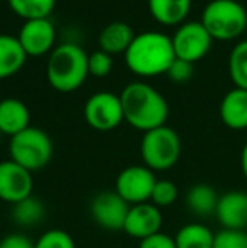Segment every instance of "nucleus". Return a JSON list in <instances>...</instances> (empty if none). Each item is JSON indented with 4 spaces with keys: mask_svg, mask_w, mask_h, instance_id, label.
Wrapping results in <instances>:
<instances>
[{
    "mask_svg": "<svg viewBox=\"0 0 247 248\" xmlns=\"http://www.w3.org/2000/svg\"><path fill=\"white\" fill-rule=\"evenodd\" d=\"M124 122L141 132L166 125L169 107L165 96L144 81H132L120 93Z\"/></svg>",
    "mask_w": 247,
    "mask_h": 248,
    "instance_id": "obj_1",
    "label": "nucleus"
},
{
    "mask_svg": "<svg viewBox=\"0 0 247 248\" xmlns=\"http://www.w3.org/2000/svg\"><path fill=\"white\" fill-rule=\"evenodd\" d=\"M125 64L134 75L142 78L166 75L176 59L173 41L158 31L135 34L134 41L124 54Z\"/></svg>",
    "mask_w": 247,
    "mask_h": 248,
    "instance_id": "obj_2",
    "label": "nucleus"
},
{
    "mask_svg": "<svg viewBox=\"0 0 247 248\" xmlns=\"http://www.w3.org/2000/svg\"><path fill=\"white\" fill-rule=\"evenodd\" d=\"M88 75V54L78 44L65 43L51 51L46 64V78L56 92H75L83 86Z\"/></svg>",
    "mask_w": 247,
    "mask_h": 248,
    "instance_id": "obj_3",
    "label": "nucleus"
},
{
    "mask_svg": "<svg viewBox=\"0 0 247 248\" xmlns=\"http://www.w3.org/2000/svg\"><path fill=\"white\" fill-rule=\"evenodd\" d=\"M200 22L214 41H232L247 29V10L237 0H212Z\"/></svg>",
    "mask_w": 247,
    "mask_h": 248,
    "instance_id": "obj_4",
    "label": "nucleus"
},
{
    "mask_svg": "<svg viewBox=\"0 0 247 248\" xmlns=\"http://www.w3.org/2000/svg\"><path fill=\"white\" fill-rule=\"evenodd\" d=\"M9 159L22 166L24 169L36 172L49 164L53 159V140L37 127H29L20 134L10 137Z\"/></svg>",
    "mask_w": 247,
    "mask_h": 248,
    "instance_id": "obj_5",
    "label": "nucleus"
},
{
    "mask_svg": "<svg viewBox=\"0 0 247 248\" xmlns=\"http://www.w3.org/2000/svg\"><path fill=\"white\" fill-rule=\"evenodd\" d=\"M181 155V139L175 128L163 125L144 132L141 140V159L151 170H168Z\"/></svg>",
    "mask_w": 247,
    "mask_h": 248,
    "instance_id": "obj_6",
    "label": "nucleus"
},
{
    "mask_svg": "<svg viewBox=\"0 0 247 248\" xmlns=\"http://www.w3.org/2000/svg\"><path fill=\"white\" fill-rule=\"evenodd\" d=\"M85 122L99 132H110L124 122V110L120 96L110 92H99L92 95L83 108Z\"/></svg>",
    "mask_w": 247,
    "mask_h": 248,
    "instance_id": "obj_7",
    "label": "nucleus"
},
{
    "mask_svg": "<svg viewBox=\"0 0 247 248\" xmlns=\"http://www.w3.org/2000/svg\"><path fill=\"white\" fill-rule=\"evenodd\" d=\"M154 170L142 166H129L119 172L115 179V191L131 206L151 201V194L156 184Z\"/></svg>",
    "mask_w": 247,
    "mask_h": 248,
    "instance_id": "obj_8",
    "label": "nucleus"
},
{
    "mask_svg": "<svg viewBox=\"0 0 247 248\" xmlns=\"http://www.w3.org/2000/svg\"><path fill=\"white\" fill-rule=\"evenodd\" d=\"M171 41L176 58L191 62V64L205 58L210 51L212 43H214V39L203 27V24L197 22V20L183 22L176 29Z\"/></svg>",
    "mask_w": 247,
    "mask_h": 248,
    "instance_id": "obj_9",
    "label": "nucleus"
},
{
    "mask_svg": "<svg viewBox=\"0 0 247 248\" xmlns=\"http://www.w3.org/2000/svg\"><path fill=\"white\" fill-rule=\"evenodd\" d=\"M131 204L124 201L115 191H102L90 202V213L93 221L109 232L124 230L125 218Z\"/></svg>",
    "mask_w": 247,
    "mask_h": 248,
    "instance_id": "obj_10",
    "label": "nucleus"
},
{
    "mask_svg": "<svg viewBox=\"0 0 247 248\" xmlns=\"http://www.w3.org/2000/svg\"><path fill=\"white\" fill-rule=\"evenodd\" d=\"M33 189L34 179L31 170L10 159L0 162V199L3 202L16 204L33 196Z\"/></svg>",
    "mask_w": 247,
    "mask_h": 248,
    "instance_id": "obj_11",
    "label": "nucleus"
},
{
    "mask_svg": "<svg viewBox=\"0 0 247 248\" xmlns=\"http://www.w3.org/2000/svg\"><path fill=\"white\" fill-rule=\"evenodd\" d=\"M20 46L27 58H39V56L51 54L53 46L56 43V29L49 19L26 20L19 31Z\"/></svg>",
    "mask_w": 247,
    "mask_h": 248,
    "instance_id": "obj_12",
    "label": "nucleus"
},
{
    "mask_svg": "<svg viewBox=\"0 0 247 248\" xmlns=\"http://www.w3.org/2000/svg\"><path fill=\"white\" fill-rule=\"evenodd\" d=\"M163 228V211L161 208L154 206L151 201L131 206L125 218L122 232L127 233L131 238L144 240L151 235L159 233Z\"/></svg>",
    "mask_w": 247,
    "mask_h": 248,
    "instance_id": "obj_13",
    "label": "nucleus"
},
{
    "mask_svg": "<svg viewBox=\"0 0 247 248\" xmlns=\"http://www.w3.org/2000/svg\"><path fill=\"white\" fill-rule=\"evenodd\" d=\"M218 223L225 230H247V193L227 191L218 198L215 209Z\"/></svg>",
    "mask_w": 247,
    "mask_h": 248,
    "instance_id": "obj_14",
    "label": "nucleus"
},
{
    "mask_svg": "<svg viewBox=\"0 0 247 248\" xmlns=\"http://www.w3.org/2000/svg\"><path fill=\"white\" fill-rule=\"evenodd\" d=\"M31 127V111L22 100L5 98L0 101V132L2 135L20 134Z\"/></svg>",
    "mask_w": 247,
    "mask_h": 248,
    "instance_id": "obj_15",
    "label": "nucleus"
},
{
    "mask_svg": "<svg viewBox=\"0 0 247 248\" xmlns=\"http://www.w3.org/2000/svg\"><path fill=\"white\" fill-rule=\"evenodd\" d=\"M220 118L232 130L247 128V90L234 88L220 101Z\"/></svg>",
    "mask_w": 247,
    "mask_h": 248,
    "instance_id": "obj_16",
    "label": "nucleus"
},
{
    "mask_svg": "<svg viewBox=\"0 0 247 248\" xmlns=\"http://www.w3.org/2000/svg\"><path fill=\"white\" fill-rule=\"evenodd\" d=\"M134 31L127 22H120V20L110 22L109 26L103 27L99 36L100 51L107 52L110 56L125 54L129 46L132 44V41H134Z\"/></svg>",
    "mask_w": 247,
    "mask_h": 248,
    "instance_id": "obj_17",
    "label": "nucleus"
},
{
    "mask_svg": "<svg viewBox=\"0 0 247 248\" xmlns=\"http://www.w3.org/2000/svg\"><path fill=\"white\" fill-rule=\"evenodd\" d=\"M27 54L19 39L9 34H0V79H5L19 73L26 64Z\"/></svg>",
    "mask_w": 247,
    "mask_h": 248,
    "instance_id": "obj_18",
    "label": "nucleus"
},
{
    "mask_svg": "<svg viewBox=\"0 0 247 248\" xmlns=\"http://www.w3.org/2000/svg\"><path fill=\"white\" fill-rule=\"evenodd\" d=\"M149 12L163 26H181L190 14L191 0H148Z\"/></svg>",
    "mask_w": 247,
    "mask_h": 248,
    "instance_id": "obj_19",
    "label": "nucleus"
},
{
    "mask_svg": "<svg viewBox=\"0 0 247 248\" xmlns=\"http://www.w3.org/2000/svg\"><path fill=\"white\" fill-rule=\"evenodd\" d=\"M218 194L208 184H195L186 193V208L197 216L215 215L218 204Z\"/></svg>",
    "mask_w": 247,
    "mask_h": 248,
    "instance_id": "obj_20",
    "label": "nucleus"
},
{
    "mask_svg": "<svg viewBox=\"0 0 247 248\" xmlns=\"http://www.w3.org/2000/svg\"><path fill=\"white\" fill-rule=\"evenodd\" d=\"M215 233L203 223H188L175 235L176 248H214Z\"/></svg>",
    "mask_w": 247,
    "mask_h": 248,
    "instance_id": "obj_21",
    "label": "nucleus"
},
{
    "mask_svg": "<svg viewBox=\"0 0 247 248\" xmlns=\"http://www.w3.org/2000/svg\"><path fill=\"white\" fill-rule=\"evenodd\" d=\"M44 216H46V208H44L43 201L34 196H29L12 204V218L19 226H26V228L36 226L43 221Z\"/></svg>",
    "mask_w": 247,
    "mask_h": 248,
    "instance_id": "obj_22",
    "label": "nucleus"
},
{
    "mask_svg": "<svg viewBox=\"0 0 247 248\" xmlns=\"http://www.w3.org/2000/svg\"><path fill=\"white\" fill-rule=\"evenodd\" d=\"M56 0H9V7L16 16L26 20L49 19Z\"/></svg>",
    "mask_w": 247,
    "mask_h": 248,
    "instance_id": "obj_23",
    "label": "nucleus"
},
{
    "mask_svg": "<svg viewBox=\"0 0 247 248\" xmlns=\"http://www.w3.org/2000/svg\"><path fill=\"white\" fill-rule=\"evenodd\" d=\"M229 75L235 88L247 90V39L235 44L229 56Z\"/></svg>",
    "mask_w": 247,
    "mask_h": 248,
    "instance_id": "obj_24",
    "label": "nucleus"
},
{
    "mask_svg": "<svg viewBox=\"0 0 247 248\" xmlns=\"http://www.w3.org/2000/svg\"><path fill=\"white\" fill-rule=\"evenodd\" d=\"M178 186L169 179H158L151 194V202L158 208H168L178 199Z\"/></svg>",
    "mask_w": 247,
    "mask_h": 248,
    "instance_id": "obj_25",
    "label": "nucleus"
},
{
    "mask_svg": "<svg viewBox=\"0 0 247 248\" xmlns=\"http://www.w3.org/2000/svg\"><path fill=\"white\" fill-rule=\"evenodd\" d=\"M34 248H76L75 240L68 232L53 228L44 232L34 243Z\"/></svg>",
    "mask_w": 247,
    "mask_h": 248,
    "instance_id": "obj_26",
    "label": "nucleus"
},
{
    "mask_svg": "<svg viewBox=\"0 0 247 248\" xmlns=\"http://www.w3.org/2000/svg\"><path fill=\"white\" fill-rule=\"evenodd\" d=\"M214 248H247V232L222 228L215 233Z\"/></svg>",
    "mask_w": 247,
    "mask_h": 248,
    "instance_id": "obj_27",
    "label": "nucleus"
},
{
    "mask_svg": "<svg viewBox=\"0 0 247 248\" xmlns=\"http://www.w3.org/2000/svg\"><path fill=\"white\" fill-rule=\"evenodd\" d=\"M112 56L103 51H95L93 54H88V73L95 78H105L112 71Z\"/></svg>",
    "mask_w": 247,
    "mask_h": 248,
    "instance_id": "obj_28",
    "label": "nucleus"
},
{
    "mask_svg": "<svg viewBox=\"0 0 247 248\" xmlns=\"http://www.w3.org/2000/svg\"><path fill=\"white\" fill-rule=\"evenodd\" d=\"M166 75H168L169 79L175 83H186L188 79L193 76V64L176 58L175 61H173V64L169 66Z\"/></svg>",
    "mask_w": 247,
    "mask_h": 248,
    "instance_id": "obj_29",
    "label": "nucleus"
},
{
    "mask_svg": "<svg viewBox=\"0 0 247 248\" xmlns=\"http://www.w3.org/2000/svg\"><path fill=\"white\" fill-rule=\"evenodd\" d=\"M139 248H176L175 236H169L168 233H156L148 238L139 242Z\"/></svg>",
    "mask_w": 247,
    "mask_h": 248,
    "instance_id": "obj_30",
    "label": "nucleus"
},
{
    "mask_svg": "<svg viewBox=\"0 0 247 248\" xmlns=\"http://www.w3.org/2000/svg\"><path fill=\"white\" fill-rule=\"evenodd\" d=\"M0 248H34V243L20 233H10L0 240Z\"/></svg>",
    "mask_w": 247,
    "mask_h": 248,
    "instance_id": "obj_31",
    "label": "nucleus"
},
{
    "mask_svg": "<svg viewBox=\"0 0 247 248\" xmlns=\"http://www.w3.org/2000/svg\"><path fill=\"white\" fill-rule=\"evenodd\" d=\"M241 169H242V174L246 176L247 179V142L242 147V152H241Z\"/></svg>",
    "mask_w": 247,
    "mask_h": 248,
    "instance_id": "obj_32",
    "label": "nucleus"
},
{
    "mask_svg": "<svg viewBox=\"0 0 247 248\" xmlns=\"http://www.w3.org/2000/svg\"><path fill=\"white\" fill-rule=\"evenodd\" d=\"M0 140H2V132H0Z\"/></svg>",
    "mask_w": 247,
    "mask_h": 248,
    "instance_id": "obj_33",
    "label": "nucleus"
}]
</instances>
